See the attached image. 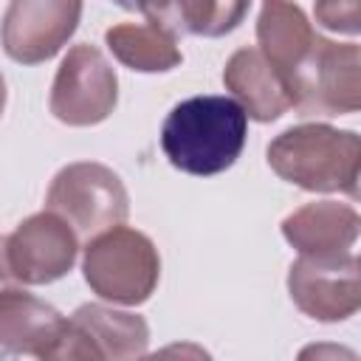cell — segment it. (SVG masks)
Masks as SVG:
<instances>
[{"mask_svg": "<svg viewBox=\"0 0 361 361\" xmlns=\"http://www.w3.org/2000/svg\"><path fill=\"white\" fill-rule=\"evenodd\" d=\"M245 135L248 116L231 96H192L166 113L161 149L175 169L206 178L240 158Z\"/></svg>", "mask_w": 361, "mask_h": 361, "instance_id": "1", "label": "cell"}, {"mask_svg": "<svg viewBox=\"0 0 361 361\" xmlns=\"http://www.w3.org/2000/svg\"><path fill=\"white\" fill-rule=\"evenodd\" d=\"M268 166L305 192H344L355 200L361 138L330 124H296L268 144Z\"/></svg>", "mask_w": 361, "mask_h": 361, "instance_id": "2", "label": "cell"}, {"mask_svg": "<svg viewBox=\"0 0 361 361\" xmlns=\"http://www.w3.org/2000/svg\"><path fill=\"white\" fill-rule=\"evenodd\" d=\"M82 274L99 299L135 307L155 293L161 279V257L144 231L116 226L87 240Z\"/></svg>", "mask_w": 361, "mask_h": 361, "instance_id": "3", "label": "cell"}, {"mask_svg": "<svg viewBox=\"0 0 361 361\" xmlns=\"http://www.w3.org/2000/svg\"><path fill=\"white\" fill-rule=\"evenodd\" d=\"M149 344L144 316L102 302L79 305L62 322L39 361H135Z\"/></svg>", "mask_w": 361, "mask_h": 361, "instance_id": "4", "label": "cell"}, {"mask_svg": "<svg viewBox=\"0 0 361 361\" xmlns=\"http://www.w3.org/2000/svg\"><path fill=\"white\" fill-rule=\"evenodd\" d=\"M45 209L62 217L76 237L93 240L127 220L130 197L124 180L99 161L62 166L45 195Z\"/></svg>", "mask_w": 361, "mask_h": 361, "instance_id": "5", "label": "cell"}, {"mask_svg": "<svg viewBox=\"0 0 361 361\" xmlns=\"http://www.w3.org/2000/svg\"><path fill=\"white\" fill-rule=\"evenodd\" d=\"M299 116H347L361 107V48L316 37L310 54L288 79Z\"/></svg>", "mask_w": 361, "mask_h": 361, "instance_id": "6", "label": "cell"}, {"mask_svg": "<svg viewBox=\"0 0 361 361\" xmlns=\"http://www.w3.org/2000/svg\"><path fill=\"white\" fill-rule=\"evenodd\" d=\"M118 102V76L107 56L90 45H73L54 76L48 107L68 127H93L104 121Z\"/></svg>", "mask_w": 361, "mask_h": 361, "instance_id": "7", "label": "cell"}, {"mask_svg": "<svg viewBox=\"0 0 361 361\" xmlns=\"http://www.w3.org/2000/svg\"><path fill=\"white\" fill-rule=\"evenodd\" d=\"M288 293L293 305L316 322H344L361 305L358 257L353 251L333 257H299L288 268Z\"/></svg>", "mask_w": 361, "mask_h": 361, "instance_id": "8", "label": "cell"}, {"mask_svg": "<svg viewBox=\"0 0 361 361\" xmlns=\"http://www.w3.org/2000/svg\"><path fill=\"white\" fill-rule=\"evenodd\" d=\"M79 17L76 0H11L0 23L3 51L20 65H39L73 37Z\"/></svg>", "mask_w": 361, "mask_h": 361, "instance_id": "9", "label": "cell"}, {"mask_svg": "<svg viewBox=\"0 0 361 361\" xmlns=\"http://www.w3.org/2000/svg\"><path fill=\"white\" fill-rule=\"evenodd\" d=\"M79 254V237L54 212H37L25 217L6 237V257L14 282L48 285L62 279Z\"/></svg>", "mask_w": 361, "mask_h": 361, "instance_id": "10", "label": "cell"}, {"mask_svg": "<svg viewBox=\"0 0 361 361\" xmlns=\"http://www.w3.org/2000/svg\"><path fill=\"white\" fill-rule=\"evenodd\" d=\"M361 217L355 206L338 200H313L282 220V237L299 257L347 254L358 240Z\"/></svg>", "mask_w": 361, "mask_h": 361, "instance_id": "11", "label": "cell"}, {"mask_svg": "<svg viewBox=\"0 0 361 361\" xmlns=\"http://www.w3.org/2000/svg\"><path fill=\"white\" fill-rule=\"evenodd\" d=\"M223 85L231 90L234 102L243 107V113L259 124L276 121L288 107L290 96L279 73L265 62V56L257 48H237L226 68H223Z\"/></svg>", "mask_w": 361, "mask_h": 361, "instance_id": "12", "label": "cell"}, {"mask_svg": "<svg viewBox=\"0 0 361 361\" xmlns=\"http://www.w3.org/2000/svg\"><path fill=\"white\" fill-rule=\"evenodd\" d=\"M316 31L307 23L302 6L296 3H262L257 17V51L265 56V62L279 73V79L288 87V79L296 73L302 59L310 54L316 42Z\"/></svg>", "mask_w": 361, "mask_h": 361, "instance_id": "13", "label": "cell"}, {"mask_svg": "<svg viewBox=\"0 0 361 361\" xmlns=\"http://www.w3.org/2000/svg\"><path fill=\"white\" fill-rule=\"evenodd\" d=\"M65 316L37 299L28 290L20 288H6L0 290V347L8 353H23V355H39L48 341L56 336L62 327Z\"/></svg>", "mask_w": 361, "mask_h": 361, "instance_id": "14", "label": "cell"}, {"mask_svg": "<svg viewBox=\"0 0 361 361\" xmlns=\"http://www.w3.org/2000/svg\"><path fill=\"white\" fill-rule=\"evenodd\" d=\"M104 42L113 56L138 73H166L183 62L178 34L164 23H118L104 31Z\"/></svg>", "mask_w": 361, "mask_h": 361, "instance_id": "15", "label": "cell"}, {"mask_svg": "<svg viewBox=\"0 0 361 361\" xmlns=\"http://www.w3.org/2000/svg\"><path fill=\"white\" fill-rule=\"evenodd\" d=\"M147 20L164 23L166 28L186 31L195 37H223L240 25L248 14V3H203V0H180L161 6H135Z\"/></svg>", "mask_w": 361, "mask_h": 361, "instance_id": "16", "label": "cell"}, {"mask_svg": "<svg viewBox=\"0 0 361 361\" xmlns=\"http://www.w3.org/2000/svg\"><path fill=\"white\" fill-rule=\"evenodd\" d=\"M358 17H361L358 3H319L316 6V20L330 31L358 34V28H361Z\"/></svg>", "mask_w": 361, "mask_h": 361, "instance_id": "17", "label": "cell"}, {"mask_svg": "<svg viewBox=\"0 0 361 361\" xmlns=\"http://www.w3.org/2000/svg\"><path fill=\"white\" fill-rule=\"evenodd\" d=\"M135 361H214L209 350H203L195 341H172L149 355H138Z\"/></svg>", "mask_w": 361, "mask_h": 361, "instance_id": "18", "label": "cell"}, {"mask_svg": "<svg viewBox=\"0 0 361 361\" xmlns=\"http://www.w3.org/2000/svg\"><path fill=\"white\" fill-rule=\"evenodd\" d=\"M296 361H358L355 350L347 344H333V341H313L305 344L296 355Z\"/></svg>", "mask_w": 361, "mask_h": 361, "instance_id": "19", "label": "cell"}, {"mask_svg": "<svg viewBox=\"0 0 361 361\" xmlns=\"http://www.w3.org/2000/svg\"><path fill=\"white\" fill-rule=\"evenodd\" d=\"M11 282H14V276H11V271H8V257H6V237L0 234V290L11 288Z\"/></svg>", "mask_w": 361, "mask_h": 361, "instance_id": "20", "label": "cell"}, {"mask_svg": "<svg viewBox=\"0 0 361 361\" xmlns=\"http://www.w3.org/2000/svg\"><path fill=\"white\" fill-rule=\"evenodd\" d=\"M3 110H6V79L0 73V116H3Z\"/></svg>", "mask_w": 361, "mask_h": 361, "instance_id": "21", "label": "cell"}]
</instances>
